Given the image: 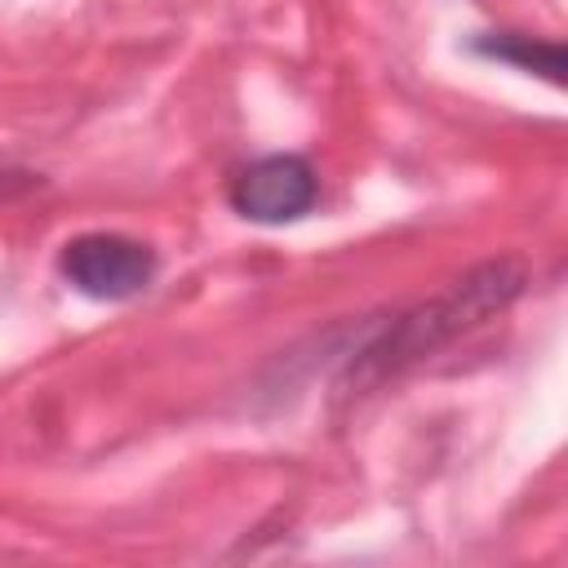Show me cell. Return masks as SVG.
Returning a JSON list of instances; mask_svg holds the SVG:
<instances>
[{
	"label": "cell",
	"mask_w": 568,
	"mask_h": 568,
	"mask_svg": "<svg viewBox=\"0 0 568 568\" xmlns=\"http://www.w3.org/2000/svg\"><path fill=\"white\" fill-rule=\"evenodd\" d=\"M524 284H528V266L519 257H493V262L470 266L444 293L399 311L386 328H377L373 342L355 351L342 390L346 395H364V390L382 386L386 377H399L404 368L422 364L426 355H435L439 346L462 337L466 328H475L488 315L506 311L524 293Z\"/></svg>",
	"instance_id": "cell-1"
},
{
	"label": "cell",
	"mask_w": 568,
	"mask_h": 568,
	"mask_svg": "<svg viewBox=\"0 0 568 568\" xmlns=\"http://www.w3.org/2000/svg\"><path fill=\"white\" fill-rule=\"evenodd\" d=\"M58 271L75 293L93 302H129L146 293V284L155 280V253L133 235L89 231L62 244Z\"/></svg>",
	"instance_id": "cell-2"
},
{
	"label": "cell",
	"mask_w": 568,
	"mask_h": 568,
	"mask_svg": "<svg viewBox=\"0 0 568 568\" xmlns=\"http://www.w3.org/2000/svg\"><path fill=\"white\" fill-rule=\"evenodd\" d=\"M320 178L302 155H262L244 164L231 182V209L262 226H284L311 213Z\"/></svg>",
	"instance_id": "cell-3"
},
{
	"label": "cell",
	"mask_w": 568,
	"mask_h": 568,
	"mask_svg": "<svg viewBox=\"0 0 568 568\" xmlns=\"http://www.w3.org/2000/svg\"><path fill=\"white\" fill-rule=\"evenodd\" d=\"M470 49L493 58V62H510L519 71H537L550 84H564V49L555 40H537V36H524V31H488V36H475Z\"/></svg>",
	"instance_id": "cell-4"
}]
</instances>
